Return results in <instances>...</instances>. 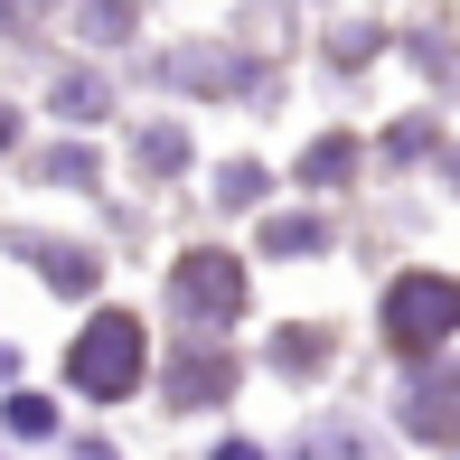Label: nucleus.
I'll use <instances>...</instances> for the list:
<instances>
[{
  "label": "nucleus",
  "mask_w": 460,
  "mask_h": 460,
  "mask_svg": "<svg viewBox=\"0 0 460 460\" xmlns=\"http://www.w3.org/2000/svg\"><path fill=\"white\" fill-rule=\"evenodd\" d=\"M263 244H273V254H310V244H320V217H273Z\"/></svg>",
  "instance_id": "obj_5"
},
{
  "label": "nucleus",
  "mask_w": 460,
  "mask_h": 460,
  "mask_svg": "<svg viewBox=\"0 0 460 460\" xmlns=\"http://www.w3.org/2000/svg\"><path fill=\"white\" fill-rule=\"evenodd\" d=\"M48 282H66V291H85V282H94V263H85V254H48Z\"/></svg>",
  "instance_id": "obj_8"
},
{
  "label": "nucleus",
  "mask_w": 460,
  "mask_h": 460,
  "mask_svg": "<svg viewBox=\"0 0 460 460\" xmlns=\"http://www.w3.org/2000/svg\"><path fill=\"white\" fill-rule=\"evenodd\" d=\"M460 329V282H442V273H404L385 291V339L394 348H442Z\"/></svg>",
  "instance_id": "obj_2"
},
{
  "label": "nucleus",
  "mask_w": 460,
  "mask_h": 460,
  "mask_svg": "<svg viewBox=\"0 0 460 460\" xmlns=\"http://www.w3.org/2000/svg\"><path fill=\"white\" fill-rule=\"evenodd\" d=\"M85 38H122V0H94V10H85Z\"/></svg>",
  "instance_id": "obj_9"
},
{
  "label": "nucleus",
  "mask_w": 460,
  "mask_h": 460,
  "mask_svg": "<svg viewBox=\"0 0 460 460\" xmlns=\"http://www.w3.org/2000/svg\"><path fill=\"white\" fill-rule=\"evenodd\" d=\"M57 113H66V122H94L103 113V85H94V75H66V85H57Z\"/></svg>",
  "instance_id": "obj_6"
},
{
  "label": "nucleus",
  "mask_w": 460,
  "mask_h": 460,
  "mask_svg": "<svg viewBox=\"0 0 460 460\" xmlns=\"http://www.w3.org/2000/svg\"><path fill=\"white\" fill-rule=\"evenodd\" d=\"M170 291H179L188 320H235V310H244V273H235V254H188Z\"/></svg>",
  "instance_id": "obj_3"
},
{
  "label": "nucleus",
  "mask_w": 460,
  "mask_h": 460,
  "mask_svg": "<svg viewBox=\"0 0 460 460\" xmlns=\"http://www.w3.org/2000/svg\"><path fill=\"white\" fill-rule=\"evenodd\" d=\"M404 423H413V432H432V442H442V432H460V376H451L442 394L423 385V394H413V413H404Z\"/></svg>",
  "instance_id": "obj_4"
},
{
  "label": "nucleus",
  "mask_w": 460,
  "mask_h": 460,
  "mask_svg": "<svg viewBox=\"0 0 460 460\" xmlns=\"http://www.w3.org/2000/svg\"><path fill=\"white\" fill-rule=\"evenodd\" d=\"M141 367H151V339H141L132 310H94L75 329V348H66V385L75 394H132Z\"/></svg>",
  "instance_id": "obj_1"
},
{
  "label": "nucleus",
  "mask_w": 460,
  "mask_h": 460,
  "mask_svg": "<svg viewBox=\"0 0 460 460\" xmlns=\"http://www.w3.org/2000/svg\"><path fill=\"white\" fill-rule=\"evenodd\" d=\"M10 432H29V442L57 432V404H48V394H10Z\"/></svg>",
  "instance_id": "obj_7"
}]
</instances>
